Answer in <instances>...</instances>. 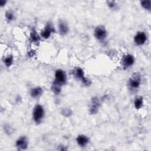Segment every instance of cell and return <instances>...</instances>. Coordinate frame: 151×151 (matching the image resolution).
I'll use <instances>...</instances> for the list:
<instances>
[{"label": "cell", "mask_w": 151, "mask_h": 151, "mask_svg": "<svg viewBox=\"0 0 151 151\" xmlns=\"http://www.w3.org/2000/svg\"><path fill=\"white\" fill-rule=\"evenodd\" d=\"M45 114V111L42 106L40 104H37L33 109L32 111V118L34 121L37 123L39 124L41 122Z\"/></svg>", "instance_id": "cell-1"}, {"label": "cell", "mask_w": 151, "mask_h": 151, "mask_svg": "<svg viewBox=\"0 0 151 151\" xmlns=\"http://www.w3.org/2000/svg\"><path fill=\"white\" fill-rule=\"evenodd\" d=\"M94 35L98 41L104 42L107 36V32L103 25H100L96 27L94 29Z\"/></svg>", "instance_id": "cell-2"}, {"label": "cell", "mask_w": 151, "mask_h": 151, "mask_svg": "<svg viewBox=\"0 0 151 151\" xmlns=\"http://www.w3.org/2000/svg\"><path fill=\"white\" fill-rule=\"evenodd\" d=\"M73 74L77 79L80 80L84 85L86 86L90 85V83H91L90 81L85 77L84 72L81 68L80 67L75 68L73 70Z\"/></svg>", "instance_id": "cell-3"}, {"label": "cell", "mask_w": 151, "mask_h": 151, "mask_svg": "<svg viewBox=\"0 0 151 151\" xmlns=\"http://www.w3.org/2000/svg\"><path fill=\"white\" fill-rule=\"evenodd\" d=\"M54 77L55 78L53 81L54 83L58 85H60L61 86H63L64 84H65L67 81V77L65 72L63 70L61 69L57 70L55 72Z\"/></svg>", "instance_id": "cell-4"}, {"label": "cell", "mask_w": 151, "mask_h": 151, "mask_svg": "<svg viewBox=\"0 0 151 151\" xmlns=\"http://www.w3.org/2000/svg\"><path fill=\"white\" fill-rule=\"evenodd\" d=\"M141 83V77L139 73H134L132 75L129 80V86L131 89H137Z\"/></svg>", "instance_id": "cell-5"}, {"label": "cell", "mask_w": 151, "mask_h": 151, "mask_svg": "<svg viewBox=\"0 0 151 151\" xmlns=\"http://www.w3.org/2000/svg\"><path fill=\"white\" fill-rule=\"evenodd\" d=\"M134 63V57L129 54L124 55L121 60V63L124 69L132 67Z\"/></svg>", "instance_id": "cell-6"}, {"label": "cell", "mask_w": 151, "mask_h": 151, "mask_svg": "<svg viewBox=\"0 0 151 151\" xmlns=\"http://www.w3.org/2000/svg\"><path fill=\"white\" fill-rule=\"evenodd\" d=\"M55 32L54 27L51 22H47L44 29L41 32V36L44 39H48Z\"/></svg>", "instance_id": "cell-7"}, {"label": "cell", "mask_w": 151, "mask_h": 151, "mask_svg": "<svg viewBox=\"0 0 151 151\" xmlns=\"http://www.w3.org/2000/svg\"><path fill=\"white\" fill-rule=\"evenodd\" d=\"M147 40V36L146 34L143 31L137 32L134 37V42L136 45H143Z\"/></svg>", "instance_id": "cell-8"}, {"label": "cell", "mask_w": 151, "mask_h": 151, "mask_svg": "<svg viewBox=\"0 0 151 151\" xmlns=\"http://www.w3.org/2000/svg\"><path fill=\"white\" fill-rule=\"evenodd\" d=\"M16 147L19 150H25L28 147V140L26 136H22L19 137L16 141Z\"/></svg>", "instance_id": "cell-9"}, {"label": "cell", "mask_w": 151, "mask_h": 151, "mask_svg": "<svg viewBox=\"0 0 151 151\" xmlns=\"http://www.w3.org/2000/svg\"><path fill=\"white\" fill-rule=\"evenodd\" d=\"M100 106V101L97 97H94L91 101V106L90 108V113L91 114H96L99 111Z\"/></svg>", "instance_id": "cell-10"}, {"label": "cell", "mask_w": 151, "mask_h": 151, "mask_svg": "<svg viewBox=\"0 0 151 151\" xmlns=\"http://www.w3.org/2000/svg\"><path fill=\"white\" fill-rule=\"evenodd\" d=\"M76 142L78 146L81 147H85L89 143V139L84 134H80L77 137Z\"/></svg>", "instance_id": "cell-11"}, {"label": "cell", "mask_w": 151, "mask_h": 151, "mask_svg": "<svg viewBox=\"0 0 151 151\" xmlns=\"http://www.w3.org/2000/svg\"><path fill=\"white\" fill-rule=\"evenodd\" d=\"M58 30L61 35H66L69 30V28L67 22L64 20H60L58 22Z\"/></svg>", "instance_id": "cell-12"}, {"label": "cell", "mask_w": 151, "mask_h": 151, "mask_svg": "<svg viewBox=\"0 0 151 151\" xmlns=\"http://www.w3.org/2000/svg\"><path fill=\"white\" fill-rule=\"evenodd\" d=\"M42 92H43V91H42V88L40 86H37V87H35L31 89L30 96L31 97H32L34 99L38 98L39 97H40L42 95Z\"/></svg>", "instance_id": "cell-13"}, {"label": "cell", "mask_w": 151, "mask_h": 151, "mask_svg": "<svg viewBox=\"0 0 151 151\" xmlns=\"http://www.w3.org/2000/svg\"><path fill=\"white\" fill-rule=\"evenodd\" d=\"M143 100L142 96H138L134 100V106L136 109H140L143 107Z\"/></svg>", "instance_id": "cell-14"}, {"label": "cell", "mask_w": 151, "mask_h": 151, "mask_svg": "<svg viewBox=\"0 0 151 151\" xmlns=\"http://www.w3.org/2000/svg\"><path fill=\"white\" fill-rule=\"evenodd\" d=\"M30 39H31V41L34 43L38 42L40 40V38L38 34H37V31L34 29H32L30 32Z\"/></svg>", "instance_id": "cell-15"}, {"label": "cell", "mask_w": 151, "mask_h": 151, "mask_svg": "<svg viewBox=\"0 0 151 151\" xmlns=\"http://www.w3.org/2000/svg\"><path fill=\"white\" fill-rule=\"evenodd\" d=\"M61 87L62 86H60V85H58L54 82H52V85H51V90L52 91H53V93L55 94H59L61 91Z\"/></svg>", "instance_id": "cell-16"}, {"label": "cell", "mask_w": 151, "mask_h": 151, "mask_svg": "<svg viewBox=\"0 0 151 151\" xmlns=\"http://www.w3.org/2000/svg\"><path fill=\"white\" fill-rule=\"evenodd\" d=\"M13 61H14V59L12 55H8V56L5 57L4 59V63L6 65V67H9L12 65L13 63Z\"/></svg>", "instance_id": "cell-17"}, {"label": "cell", "mask_w": 151, "mask_h": 151, "mask_svg": "<svg viewBox=\"0 0 151 151\" xmlns=\"http://www.w3.org/2000/svg\"><path fill=\"white\" fill-rule=\"evenodd\" d=\"M140 5H141V6L145 9L149 11H150V9H151V1L150 0L140 1Z\"/></svg>", "instance_id": "cell-18"}, {"label": "cell", "mask_w": 151, "mask_h": 151, "mask_svg": "<svg viewBox=\"0 0 151 151\" xmlns=\"http://www.w3.org/2000/svg\"><path fill=\"white\" fill-rule=\"evenodd\" d=\"M5 18L6 19L8 22H11L14 19V13L11 11H8L5 13Z\"/></svg>", "instance_id": "cell-19"}, {"label": "cell", "mask_w": 151, "mask_h": 151, "mask_svg": "<svg viewBox=\"0 0 151 151\" xmlns=\"http://www.w3.org/2000/svg\"><path fill=\"white\" fill-rule=\"evenodd\" d=\"M61 113H62V114H63L65 117H68V116H70L71 114V111L70 109L65 108V109H64L63 110Z\"/></svg>", "instance_id": "cell-20"}, {"label": "cell", "mask_w": 151, "mask_h": 151, "mask_svg": "<svg viewBox=\"0 0 151 151\" xmlns=\"http://www.w3.org/2000/svg\"><path fill=\"white\" fill-rule=\"evenodd\" d=\"M108 6L111 9H115L116 8L117 4L114 1H107Z\"/></svg>", "instance_id": "cell-21"}, {"label": "cell", "mask_w": 151, "mask_h": 151, "mask_svg": "<svg viewBox=\"0 0 151 151\" xmlns=\"http://www.w3.org/2000/svg\"><path fill=\"white\" fill-rule=\"evenodd\" d=\"M6 1L1 0V1H0V5H1V7L4 6L6 4Z\"/></svg>", "instance_id": "cell-22"}]
</instances>
